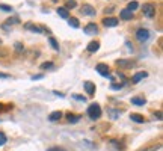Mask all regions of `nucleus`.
Segmentation results:
<instances>
[{"mask_svg": "<svg viewBox=\"0 0 163 151\" xmlns=\"http://www.w3.org/2000/svg\"><path fill=\"white\" fill-rule=\"evenodd\" d=\"M88 116H89L91 119H98L101 116V107L97 103L91 104L89 107H88Z\"/></svg>", "mask_w": 163, "mask_h": 151, "instance_id": "f257e3e1", "label": "nucleus"}, {"mask_svg": "<svg viewBox=\"0 0 163 151\" xmlns=\"http://www.w3.org/2000/svg\"><path fill=\"white\" fill-rule=\"evenodd\" d=\"M142 12H144L145 17L153 18L156 15V5L154 3H145L144 6H142Z\"/></svg>", "mask_w": 163, "mask_h": 151, "instance_id": "f03ea898", "label": "nucleus"}, {"mask_svg": "<svg viewBox=\"0 0 163 151\" xmlns=\"http://www.w3.org/2000/svg\"><path fill=\"white\" fill-rule=\"evenodd\" d=\"M136 38H138V41H139V42H145V41H148V39H149V30H146V29H144V27L138 29V32H136Z\"/></svg>", "mask_w": 163, "mask_h": 151, "instance_id": "7ed1b4c3", "label": "nucleus"}, {"mask_svg": "<svg viewBox=\"0 0 163 151\" xmlns=\"http://www.w3.org/2000/svg\"><path fill=\"white\" fill-rule=\"evenodd\" d=\"M95 71H98V74L103 76V77H110V73H109V67L106 64H98L95 67Z\"/></svg>", "mask_w": 163, "mask_h": 151, "instance_id": "20e7f679", "label": "nucleus"}, {"mask_svg": "<svg viewBox=\"0 0 163 151\" xmlns=\"http://www.w3.org/2000/svg\"><path fill=\"white\" fill-rule=\"evenodd\" d=\"M83 30H85L86 35H95V33H98V26H97L95 23H89V24L85 26Z\"/></svg>", "mask_w": 163, "mask_h": 151, "instance_id": "39448f33", "label": "nucleus"}, {"mask_svg": "<svg viewBox=\"0 0 163 151\" xmlns=\"http://www.w3.org/2000/svg\"><path fill=\"white\" fill-rule=\"evenodd\" d=\"M116 65L121 67V68H131V67H134V62L131 59H118Z\"/></svg>", "mask_w": 163, "mask_h": 151, "instance_id": "423d86ee", "label": "nucleus"}, {"mask_svg": "<svg viewBox=\"0 0 163 151\" xmlns=\"http://www.w3.org/2000/svg\"><path fill=\"white\" fill-rule=\"evenodd\" d=\"M83 15H89V17H94L95 15V9L91 6V5H88V3H85V5H82V11H80Z\"/></svg>", "mask_w": 163, "mask_h": 151, "instance_id": "0eeeda50", "label": "nucleus"}, {"mask_svg": "<svg viewBox=\"0 0 163 151\" xmlns=\"http://www.w3.org/2000/svg\"><path fill=\"white\" fill-rule=\"evenodd\" d=\"M24 29H27V30H30V32H33V33H41V32H42V27L36 26L33 23H26V24H24Z\"/></svg>", "mask_w": 163, "mask_h": 151, "instance_id": "6e6552de", "label": "nucleus"}, {"mask_svg": "<svg viewBox=\"0 0 163 151\" xmlns=\"http://www.w3.org/2000/svg\"><path fill=\"white\" fill-rule=\"evenodd\" d=\"M98 48H100V42H98V41H91L89 44H88V47H86V50H88L89 53L98 52Z\"/></svg>", "mask_w": 163, "mask_h": 151, "instance_id": "1a4fd4ad", "label": "nucleus"}, {"mask_svg": "<svg viewBox=\"0 0 163 151\" xmlns=\"http://www.w3.org/2000/svg\"><path fill=\"white\" fill-rule=\"evenodd\" d=\"M118 20L113 18V17H109V18H104L103 20V24L106 26V27H115V26H118Z\"/></svg>", "mask_w": 163, "mask_h": 151, "instance_id": "9d476101", "label": "nucleus"}, {"mask_svg": "<svg viewBox=\"0 0 163 151\" xmlns=\"http://www.w3.org/2000/svg\"><path fill=\"white\" fill-rule=\"evenodd\" d=\"M130 119L134 121V122H139V124H144L145 122V116L141 115V113H131L130 115Z\"/></svg>", "mask_w": 163, "mask_h": 151, "instance_id": "9b49d317", "label": "nucleus"}, {"mask_svg": "<svg viewBox=\"0 0 163 151\" xmlns=\"http://www.w3.org/2000/svg\"><path fill=\"white\" fill-rule=\"evenodd\" d=\"M83 86H85V91H86L89 95L95 94V83H92V82H85Z\"/></svg>", "mask_w": 163, "mask_h": 151, "instance_id": "f8f14e48", "label": "nucleus"}, {"mask_svg": "<svg viewBox=\"0 0 163 151\" xmlns=\"http://www.w3.org/2000/svg\"><path fill=\"white\" fill-rule=\"evenodd\" d=\"M146 76H148V73H145V71L136 73V74L131 77V82H133V83H139V82H141L142 79H145V77H146Z\"/></svg>", "mask_w": 163, "mask_h": 151, "instance_id": "ddd939ff", "label": "nucleus"}, {"mask_svg": "<svg viewBox=\"0 0 163 151\" xmlns=\"http://www.w3.org/2000/svg\"><path fill=\"white\" fill-rule=\"evenodd\" d=\"M62 118V112L60 110H56V112H52L49 115V121H52V122H56V121H59Z\"/></svg>", "mask_w": 163, "mask_h": 151, "instance_id": "4468645a", "label": "nucleus"}, {"mask_svg": "<svg viewBox=\"0 0 163 151\" xmlns=\"http://www.w3.org/2000/svg\"><path fill=\"white\" fill-rule=\"evenodd\" d=\"M119 17H121L122 20H131L133 18V12L128 11V9L126 8V9H122V11L119 12Z\"/></svg>", "mask_w": 163, "mask_h": 151, "instance_id": "2eb2a0df", "label": "nucleus"}, {"mask_svg": "<svg viewBox=\"0 0 163 151\" xmlns=\"http://www.w3.org/2000/svg\"><path fill=\"white\" fill-rule=\"evenodd\" d=\"M57 15H59L60 18H65V20L70 18V12H68V9H65V8H57Z\"/></svg>", "mask_w": 163, "mask_h": 151, "instance_id": "dca6fc26", "label": "nucleus"}, {"mask_svg": "<svg viewBox=\"0 0 163 151\" xmlns=\"http://www.w3.org/2000/svg\"><path fill=\"white\" fill-rule=\"evenodd\" d=\"M131 103L136 104V106H144L145 103H146V100H145L144 97H133L131 98Z\"/></svg>", "mask_w": 163, "mask_h": 151, "instance_id": "f3484780", "label": "nucleus"}, {"mask_svg": "<svg viewBox=\"0 0 163 151\" xmlns=\"http://www.w3.org/2000/svg\"><path fill=\"white\" fill-rule=\"evenodd\" d=\"M67 119H68V122L76 124V122L80 119V116H79V115H74V113H68V115H67Z\"/></svg>", "mask_w": 163, "mask_h": 151, "instance_id": "a211bd4d", "label": "nucleus"}, {"mask_svg": "<svg viewBox=\"0 0 163 151\" xmlns=\"http://www.w3.org/2000/svg\"><path fill=\"white\" fill-rule=\"evenodd\" d=\"M68 24L71 27H74V29H77L79 27V20L76 18V17H71V18H68Z\"/></svg>", "mask_w": 163, "mask_h": 151, "instance_id": "6ab92c4d", "label": "nucleus"}, {"mask_svg": "<svg viewBox=\"0 0 163 151\" xmlns=\"http://www.w3.org/2000/svg\"><path fill=\"white\" fill-rule=\"evenodd\" d=\"M76 6H77V2L76 0H67V3H65V9H72Z\"/></svg>", "mask_w": 163, "mask_h": 151, "instance_id": "aec40b11", "label": "nucleus"}, {"mask_svg": "<svg viewBox=\"0 0 163 151\" xmlns=\"http://www.w3.org/2000/svg\"><path fill=\"white\" fill-rule=\"evenodd\" d=\"M49 42L52 44V47H53V48L56 50V52L59 50V44H57V41H56V39H54L53 37H50V38H49Z\"/></svg>", "mask_w": 163, "mask_h": 151, "instance_id": "412c9836", "label": "nucleus"}, {"mask_svg": "<svg viewBox=\"0 0 163 151\" xmlns=\"http://www.w3.org/2000/svg\"><path fill=\"white\" fill-rule=\"evenodd\" d=\"M138 6H139V3H138V2H130V3H128V6H127V9L133 12L134 9H138Z\"/></svg>", "mask_w": 163, "mask_h": 151, "instance_id": "4be33fe9", "label": "nucleus"}, {"mask_svg": "<svg viewBox=\"0 0 163 151\" xmlns=\"http://www.w3.org/2000/svg\"><path fill=\"white\" fill-rule=\"evenodd\" d=\"M0 9L5 11V12H12V6H9V5H3V3H0Z\"/></svg>", "mask_w": 163, "mask_h": 151, "instance_id": "5701e85b", "label": "nucleus"}, {"mask_svg": "<svg viewBox=\"0 0 163 151\" xmlns=\"http://www.w3.org/2000/svg\"><path fill=\"white\" fill-rule=\"evenodd\" d=\"M54 65L52 62H44V64H41V70H50V68H53Z\"/></svg>", "mask_w": 163, "mask_h": 151, "instance_id": "b1692460", "label": "nucleus"}, {"mask_svg": "<svg viewBox=\"0 0 163 151\" xmlns=\"http://www.w3.org/2000/svg\"><path fill=\"white\" fill-rule=\"evenodd\" d=\"M6 141H8V137H6V134L3 132H0V147H3L5 144H6Z\"/></svg>", "mask_w": 163, "mask_h": 151, "instance_id": "393cba45", "label": "nucleus"}, {"mask_svg": "<svg viewBox=\"0 0 163 151\" xmlns=\"http://www.w3.org/2000/svg\"><path fill=\"white\" fill-rule=\"evenodd\" d=\"M109 112H110V116H112V119H116V118L119 116V113H121L119 110H113V109H110Z\"/></svg>", "mask_w": 163, "mask_h": 151, "instance_id": "a878e982", "label": "nucleus"}, {"mask_svg": "<svg viewBox=\"0 0 163 151\" xmlns=\"http://www.w3.org/2000/svg\"><path fill=\"white\" fill-rule=\"evenodd\" d=\"M17 23H20V20L17 18V17H14V18H9V20H6V24L9 26V24H17Z\"/></svg>", "mask_w": 163, "mask_h": 151, "instance_id": "bb28decb", "label": "nucleus"}, {"mask_svg": "<svg viewBox=\"0 0 163 151\" xmlns=\"http://www.w3.org/2000/svg\"><path fill=\"white\" fill-rule=\"evenodd\" d=\"M15 50H17V52H23V50H24V45H23L21 42H15Z\"/></svg>", "mask_w": 163, "mask_h": 151, "instance_id": "cd10ccee", "label": "nucleus"}, {"mask_svg": "<svg viewBox=\"0 0 163 151\" xmlns=\"http://www.w3.org/2000/svg\"><path fill=\"white\" fill-rule=\"evenodd\" d=\"M47 151H67V150H64V148H59V147H52V148H49Z\"/></svg>", "mask_w": 163, "mask_h": 151, "instance_id": "c85d7f7f", "label": "nucleus"}, {"mask_svg": "<svg viewBox=\"0 0 163 151\" xmlns=\"http://www.w3.org/2000/svg\"><path fill=\"white\" fill-rule=\"evenodd\" d=\"M160 147H162V145L159 144V145H156V147H151V148H148V150H145V151H156V150H159ZM142 151H144V150H142Z\"/></svg>", "mask_w": 163, "mask_h": 151, "instance_id": "c756f323", "label": "nucleus"}, {"mask_svg": "<svg viewBox=\"0 0 163 151\" xmlns=\"http://www.w3.org/2000/svg\"><path fill=\"white\" fill-rule=\"evenodd\" d=\"M6 55H8V52H6L5 48H2V47H0V57H5Z\"/></svg>", "mask_w": 163, "mask_h": 151, "instance_id": "7c9ffc66", "label": "nucleus"}, {"mask_svg": "<svg viewBox=\"0 0 163 151\" xmlns=\"http://www.w3.org/2000/svg\"><path fill=\"white\" fill-rule=\"evenodd\" d=\"M74 98H76V100H80V101H86V98H85V97H82V95H74Z\"/></svg>", "mask_w": 163, "mask_h": 151, "instance_id": "2f4dec72", "label": "nucleus"}, {"mask_svg": "<svg viewBox=\"0 0 163 151\" xmlns=\"http://www.w3.org/2000/svg\"><path fill=\"white\" fill-rule=\"evenodd\" d=\"M154 116L160 121V119H162V112H160V110H159V112H156V113H154Z\"/></svg>", "mask_w": 163, "mask_h": 151, "instance_id": "473e14b6", "label": "nucleus"}, {"mask_svg": "<svg viewBox=\"0 0 163 151\" xmlns=\"http://www.w3.org/2000/svg\"><path fill=\"white\" fill-rule=\"evenodd\" d=\"M110 88H112V89H121V88H122V85H121V83H119V85H112Z\"/></svg>", "mask_w": 163, "mask_h": 151, "instance_id": "72a5a7b5", "label": "nucleus"}, {"mask_svg": "<svg viewBox=\"0 0 163 151\" xmlns=\"http://www.w3.org/2000/svg\"><path fill=\"white\" fill-rule=\"evenodd\" d=\"M42 79V74H38V76H32V80H39Z\"/></svg>", "mask_w": 163, "mask_h": 151, "instance_id": "f704fd0d", "label": "nucleus"}, {"mask_svg": "<svg viewBox=\"0 0 163 151\" xmlns=\"http://www.w3.org/2000/svg\"><path fill=\"white\" fill-rule=\"evenodd\" d=\"M0 77H9V76H6V74H0Z\"/></svg>", "mask_w": 163, "mask_h": 151, "instance_id": "c9c22d12", "label": "nucleus"}]
</instances>
